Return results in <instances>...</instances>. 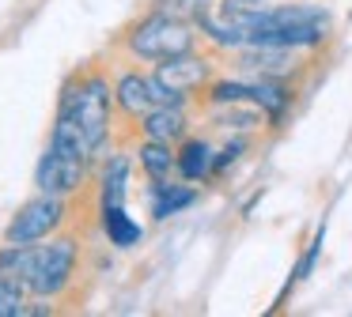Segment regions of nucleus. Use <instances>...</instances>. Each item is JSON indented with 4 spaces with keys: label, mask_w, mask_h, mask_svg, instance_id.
<instances>
[{
    "label": "nucleus",
    "mask_w": 352,
    "mask_h": 317,
    "mask_svg": "<svg viewBox=\"0 0 352 317\" xmlns=\"http://www.w3.org/2000/svg\"><path fill=\"white\" fill-rule=\"evenodd\" d=\"M76 272V242L57 238L50 246H4L0 249V276L16 279L23 291L50 298L69 287Z\"/></svg>",
    "instance_id": "1"
},
{
    "label": "nucleus",
    "mask_w": 352,
    "mask_h": 317,
    "mask_svg": "<svg viewBox=\"0 0 352 317\" xmlns=\"http://www.w3.org/2000/svg\"><path fill=\"white\" fill-rule=\"evenodd\" d=\"M329 34V15L322 8L284 4V8H261L246 45H280V49H307L318 45Z\"/></svg>",
    "instance_id": "2"
},
{
    "label": "nucleus",
    "mask_w": 352,
    "mask_h": 317,
    "mask_svg": "<svg viewBox=\"0 0 352 317\" xmlns=\"http://www.w3.org/2000/svg\"><path fill=\"white\" fill-rule=\"evenodd\" d=\"M57 113H65L84 132L91 155H99L107 136H110V83L102 75H87V80L69 83Z\"/></svg>",
    "instance_id": "3"
},
{
    "label": "nucleus",
    "mask_w": 352,
    "mask_h": 317,
    "mask_svg": "<svg viewBox=\"0 0 352 317\" xmlns=\"http://www.w3.org/2000/svg\"><path fill=\"white\" fill-rule=\"evenodd\" d=\"M129 49L144 60H167V57H178V53L193 49V30H190V23H182V19L152 12L148 19H140L137 27L129 30Z\"/></svg>",
    "instance_id": "4"
},
{
    "label": "nucleus",
    "mask_w": 352,
    "mask_h": 317,
    "mask_svg": "<svg viewBox=\"0 0 352 317\" xmlns=\"http://www.w3.org/2000/svg\"><path fill=\"white\" fill-rule=\"evenodd\" d=\"M61 223H65V200L42 193L16 211V219H12L8 231H4V242H8V246H31V242L50 238Z\"/></svg>",
    "instance_id": "5"
},
{
    "label": "nucleus",
    "mask_w": 352,
    "mask_h": 317,
    "mask_svg": "<svg viewBox=\"0 0 352 317\" xmlns=\"http://www.w3.org/2000/svg\"><path fill=\"white\" fill-rule=\"evenodd\" d=\"M84 174H87V158L72 155V151H61L50 143L46 155L38 158L34 166V181H38V193L50 196H69L84 185Z\"/></svg>",
    "instance_id": "6"
},
{
    "label": "nucleus",
    "mask_w": 352,
    "mask_h": 317,
    "mask_svg": "<svg viewBox=\"0 0 352 317\" xmlns=\"http://www.w3.org/2000/svg\"><path fill=\"white\" fill-rule=\"evenodd\" d=\"M114 98H118V106H122L129 117H144V113L155 110V106L178 102V98L170 95V91L155 80V75H137V72H129V75H122V80H118Z\"/></svg>",
    "instance_id": "7"
},
{
    "label": "nucleus",
    "mask_w": 352,
    "mask_h": 317,
    "mask_svg": "<svg viewBox=\"0 0 352 317\" xmlns=\"http://www.w3.org/2000/svg\"><path fill=\"white\" fill-rule=\"evenodd\" d=\"M155 80L163 83V87L170 91V95L182 102L186 95H190L193 87H201V83L208 80V60L205 57H193L190 53H178V57H167L160 60V68H155Z\"/></svg>",
    "instance_id": "8"
},
{
    "label": "nucleus",
    "mask_w": 352,
    "mask_h": 317,
    "mask_svg": "<svg viewBox=\"0 0 352 317\" xmlns=\"http://www.w3.org/2000/svg\"><path fill=\"white\" fill-rule=\"evenodd\" d=\"M296 49H280V45H243V57H239V68L243 72H254L258 80H284L296 64L292 57Z\"/></svg>",
    "instance_id": "9"
},
{
    "label": "nucleus",
    "mask_w": 352,
    "mask_h": 317,
    "mask_svg": "<svg viewBox=\"0 0 352 317\" xmlns=\"http://www.w3.org/2000/svg\"><path fill=\"white\" fill-rule=\"evenodd\" d=\"M144 136L148 140H160V143H175L186 136V113L182 102H170V106H155V110L144 113Z\"/></svg>",
    "instance_id": "10"
},
{
    "label": "nucleus",
    "mask_w": 352,
    "mask_h": 317,
    "mask_svg": "<svg viewBox=\"0 0 352 317\" xmlns=\"http://www.w3.org/2000/svg\"><path fill=\"white\" fill-rule=\"evenodd\" d=\"M102 231H107V238H110V246H118V249H129V246H137L140 242V223L125 211V204H107L102 208Z\"/></svg>",
    "instance_id": "11"
},
{
    "label": "nucleus",
    "mask_w": 352,
    "mask_h": 317,
    "mask_svg": "<svg viewBox=\"0 0 352 317\" xmlns=\"http://www.w3.org/2000/svg\"><path fill=\"white\" fill-rule=\"evenodd\" d=\"M175 166L186 181H205L212 174V148L205 140H186L182 151L175 155Z\"/></svg>",
    "instance_id": "12"
},
{
    "label": "nucleus",
    "mask_w": 352,
    "mask_h": 317,
    "mask_svg": "<svg viewBox=\"0 0 352 317\" xmlns=\"http://www.w3.org/2000/svg\"><path fill=\"white\" fill-rule=\"evenodd\" d=\"M155 200H152V215L155 219H167V215H178L182 208H190L197 200V193L186 185H167V181H155Z\"/></svg>",
    "instance_id": "13"
},
{
    "label": "nucleus",
    "mask_w": 352,
    "mask_h": 317,
    "mask_svg": "<svg viewBox=\"0 0 352 317\" xmlns=\"http://www.w3.org/2000/svg\"><path fill=\"white\" fill-rule=\"evenodd\" d=\"M125 196H129V158L114 155L102 170V208L107 204H125Z\"/></svg>",
    "instance_id": "14"
},
{
    "label": "nucleus",
    "mask_w": 352,
    "mask_h": 317,
    "mask_svg": "<svg viewBox=\"0 0 352 317\" xmlns=\"http://www.w3.org/2000/svg\"><path fill=\"white\" fill-rule=\"evenodd\" d=\"M140 166L152 181H163L170 170H175V155H170V143H160V140H144L140 143Z\"/></svg>",
    "instance_id": "15"
},
{
    "label": "nucleus",
    "mask_w": 352,
    "mask_h": 317,
    "mask_svg": "<svg viewBox=\"0 0 352 317\" xmlns=\"http://www.w3.org/2000/svg\"><path fill=\"white\" fill-rule=\"evenodd\" d=\"M23 294H27V291L16 283V279L0 276V317H19V314H27Z\"/></svg>",
    "instance_id": "16"
},
{
    "label": "nucleus",
    "mask_w": 352,
    "mask_h": 317,
    "mask_svg": "<svg viewBox=\"0 0 352 317\" xmlns=\"http://www.w3.org/2000/svg\"><path fill=\"white\" fill-rule=\"evenodd\" d=\"M208 8V0H155V12L170 15V19H182V23H197V15Z\"/></svg>",
    "instance_id": "17"
},
{
    "label": "nucleus",
    "mask_w": 352,
    "mask_h": 317,
    "mask_svg": "<svg viewBox=\"0 0 352 317\" xmlns=\"http://www.w3.org/2000/svg\"><path fill=\"white\" fill-rule=\"evenodd\" d=\"M322 242H326V226H322L318 234H314V242H311V249H307V257L299 261V268H296V279H303V276H311V268H314V261H318V253H322Z\"/></svg>",
    "instance_id": "18"
},
{
    "label": "nucleus",
    "mask_w": 352,
    "mask_h": 317,
    "mask_svg": "<svg viewBox=\"0 0 352 317\" xmlns=\"http://www.w3.org/2000/svg\"><path fill=\"white\" fill-rule=\"evenodd\" d=\"M243 148H246V143H243V140H235V143H228V148H223V151H220V155H212V170H223V166H228V163H235V158H239V155H243Z\"/></svg>",
    "instance_id": "19"
}]
</instances>
